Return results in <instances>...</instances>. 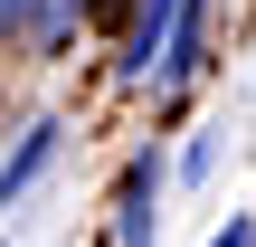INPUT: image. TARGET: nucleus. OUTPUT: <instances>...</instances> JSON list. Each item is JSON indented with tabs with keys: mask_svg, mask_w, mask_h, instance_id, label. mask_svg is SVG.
Segmentation results:
<instances>
[{
	"mask_svg": "<svg viewBox=\"0 0 256 247\" xmlns=\"http://www.w3.org/2000/svg\"><path fill=\"white\" fill-rule=\"evenodd\" d=\"M200 57H209V0H180V10H171V38H162V67H152V86L200 76Z\"/></svg>",
	"mask_w": 256,
	"mask_h": 247,
	"instance_id": "nucleus-1",
	"label": "nucleus"
},
{
	"mask_svg": "<svg viewBox=\"0 0 256 247\" xmlns=\"http://www.w3.org/2000/svg\"><path fill=\"white\" fill-rule=\"evenodd\" d=\"M152 200H162V152H133L124 162V209H114L124 247H152Z\"/></svg>",
	"mask_w": 256,
	"mask_h": 247,
	"instance_id": "nucleus-2",
	"label": "nucleus"
},
{
	"mask_svg": "<svg viewBox=\"0 0 256 247\" xmlns=\"http://www.w3.org/2000/svg\"><path fill=\"white\" fill-rule=\"evenodd\" d=\"M57 133H66V124H57V114H38V124H28V133H19V152H10V162H0V209H10V200H19V190H28V181H38V171H48V152H57Z\"/></svg>",
	"mask_w": 256,
	"mask_h": 247,
	"instance_id": "nucleus-3",
	"label": "nucleus"
},
{
	"mask_svg": "<svg viewBox=\"0 0 256 247\" xmlns=\"http://www.w3.org/2000/svg\"><path fill=\"white\" fill-rule=\"evenodd\" d=\"M171 10H180V0H142V10H133V38H124V76H152V67H162Z\"/></svg>",
	"mask_w": 256,
	"mask_h": 247,
	"instance_id": "nucleus-4",
	"label": "nucleus"
},
{
	"mask_svg": "<svg viewBox=\"0 0 256 247\" xmlns=\"http://www.w3.org/2000/svg\"><path fill=\"white\" fill-rule=\"evenodd\" d=\"M209 247H256V219H228V228H218Z\"/></svg>",
	"mask_w": 256,
	"mask_h": 247,
	"instance_id": "nucleus-5",
	"label": "nucleus"
}]
</instances>
